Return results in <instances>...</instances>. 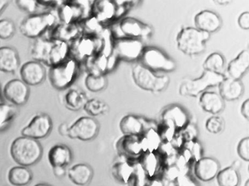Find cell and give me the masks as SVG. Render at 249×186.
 <instances>
[{
    "label": "cell",
    "mask_w": 249,
    "mask_h": 186,
    "mask_svg": "<svg viewBox=\"0 0 249 186\" xmlns=\"http://www.w3.org/2000/svg\"><path fill=\"white\" fill-rule=\"evenodd\" d=\"M53 127V122L49 115L39 113L36 115L30 123L21 130L22 136L32 139H43L49 136Z\"/></svg>",
    "instance_id": "7c38bea8"
},
{
    "label": "cell",
    "mask_w": 249,
    "mask_h": 186,
    "mask_svg": "<svg viewBox=\"0 0 249 186\" xmlns=\"http://www.w3.org/2000/svg\"><path fill=\"white\" fill-rule=\"evenodd\" d=\"M195 28L210 34L220 30L222 21L218 14L205 10L195 16Z\"/></svg>",
    "instance_id": "d6986e66"
},
{
    "label": "cell",
    "mask_w": 249,
    "mask_h": 186,
    "mask_svg": "<svg viewBox=\"0 0 249 186\" xmlns=\"http://www.w3.org/2000/svg\"><path fill=\"white\" fill-rule=\"evenodd\" d=\"M53 40L52 39L39 37L36 39L30 48V55L36 62L48 65L52 53Z\"/></svg>",
    "instance_id": "484cf974"
},
{
    "label": "cell",
    "mask_w": 249,
    "mask_h": 186,
    "mask_svg": "<svg viewBox=\"0 0 249 186\" xmlns=\"http://www.w3.org/2000/svg\"><path fill=\"white\" fill-rule=\"evenodd\" d=\"M119 128L124 136H141L145 132L142 120L133 115L125 116L121 120Z\"/></svg>",
    "instance_id": "f1b7e54d"
},
{
    "label": "cell",
    "mask_w": 249,
    "mask_h": 186,
    "mask_svg": "<svg viewBox=\"0 0 249 186\" xmlns=\"http://www.w3.org/2000/svg\"><path fill=\"white\" fill-rule=\"evenodd\" d=\"M215 178L218 186H239L240 183L238 169L231 165L219 170Z\"/></svg>",
    "instance_id": "1f68e13d"
},
{
    "label": "cell",
    "mask_w": 249,
    "mask_h": 186,
    "mask_svg": "<svg viewBox=\"0 0 249 186\" xmlns=\"http://www.w3.org/2000/svg\"><path fill=\"white\" fill-rule=\"evenodd\" d=\"M64 104L68 110L72 111H78L84 108L87 102V95L78 89H71L64 96Z\"/></svg>",
    "instance_id": "4dcf8cb0"
},
{
    "label": "cell",
    "mask_w": 249,
    "mask_h": 186,
    "mask_svg": "<svg viewBox=\"0 0 249 186\" xmlns=\"http://www.w3.org/2000/svg\"><path fill=\"white\" fill-rule=\"evenodd\" d=\"M53 174L57 177H62L66 174V168L63 167H56L53 168Z\"/></svg>",
    "instance_id": "816d5d0a"
},
{
    "label": "cell",
    "mask_w": 249,
    "mask_h": 186,
    "mask_svg": "<svg viewBox=\"0 0 249 186\" xmlns=\"http://www.w3.org/2000/svg\"><path fill=\"white\" fill-rule=\"evenodd\" d=\"M249 68V51L243 50L229 63L227 68L228 78L240 81Z\"/></svg>",
    "instance_id": "83f0119b"
},
{
    "label": "cell",
    "mask_w": 249,
    "mask_h": 186,
    "mask_svg": "<svg viewBox=\"0 0 249 186\" xmlns=\"http://www.w3.org/2000/svg\"><path fill=\"white\" fill-rule=\"evenodd\" d=\"M58 3L59 2L57 1H37L38 6L46 7V8L59 6V5H57Z\"/></svg>",
    "instance_id": "f907efd6"
},
{
    "label": "cell",
    "mask_w": 249,
    "mask_h": 186,
    "mask_svg": "<svg viewBox=\"0 0 249 186\" xmlns=\"http://www.w3.org/2000/svg\"><path fill=\"white\" fill-rule=\"evenodd\" d=\"M103 39L100 35L82 34L70 44V56L78 63L86 62L103 51Z\"/></svg>",
    "instance_id": "277c9868"
},
{
    "label": "cell",
    "mask_w": 249,
    "mask_h": 186,
    "mask_svg": "<svg viewBox=\"0 0 249 186\" xmlns=\"http://www.w3.org/2000/svg\"><path fill=\"white\" fill-rule=\"evenodd\" d=\"M79 24L82 28L83 34L89 35L99 36L105 29L104 26L91 16L83 20Z\"/></svg>",
    "instance_id": "ab89813d"
},
{
    "label": "cell",
    "mask_w": 249,
    "mask_h": 186,
    "mask_svg": "<svg viewBox=\"0 0 249 186\" xmlns=\"http://www.w3.org/2000/svg\"><path fill=\"white\" fill-rule=\"evenodd\" d=\"M145 49L142 40L123 37L113 40L112 53L119 60L134 62L141 59Z\"/></svg>",
    "instance_id": "30bf717a"
},
{
    "label": "cell",
    "mask_w": 249,
    "mask_h": 186,
    "mask_svg": "<svg viewBox=\"0 0 249 186\" xmlns=\"http://www.w3.org/2000/svg\"><path fill=\"white\" fill-rule=\"evenodd\" d=\"M100 130L98 122L90 116H84L75 120L69 127L68 136L72 139L91 141L97 136Z\"/></svg>",
    "instance_id": "8fae6325"
},
{
    "label": "cell",
    "mask_w": 249,
    "mask_h": 186,
    "mask_svg": "<svg viewBox=\"0 0 249 186\" xmlns=\"http://www.w3.org/2000/svg\"><path fill=\"white\" fill-rule=\"evenodd\" d=\"M239 27L242 30H249V13L248 11L243 12V14H240L238 20H237Z\"/></svg>",
    "instance_id": "bcb514c9"
},
{
    "label": "cell",
    "mask_w": 249,
    "mask_h": 186,
    "mask_svg": "<svg viewBox=\"0 0 249 186\" xmlns=\"http://www.w3.org/2000/svg\"><path fill=\"white\" fill-rule=\"evenodd\" d=\"M132 75L134 82L139 88L153 93L161 92L170 83L169 77L157 75L141 64L134 67Z\"/></svg>",
    "instance_id": "52a82bcc"
},
{
    "label": "cell",
    "mask_w": 249,
    "mask_h": 186,
    "mask_svg": "<svg viewBox=\"0 0 249 186\" xmlns=\"http://www.w3.org/2000/svg\"><path fill=\"white\" fill-rule=\"evenodd\" d=\"M84 110L90 117L103 116L108 113L109 107L105 101L97 98L88 100L84 106Z\"/></svg>",
    "instance_id": "8d00e7d4"
},
{
    "label": "cell",
    "mask_w": 249,
    "mask_h": 186,
    "mask_svg": "<svg viewBox=\"0 0 249 186\" xmlns=\"http://www.w3.org/2000/svg\"><path fill=\"white\" fill-rule=\"evenodd\" d=\"M220 170V164L212 157H201L194 167L195 177L202 182H210L216 177Z\"/></svg>",
    "instance_id": "e0dca14e"
},
{
    "label": "cell",
    "mask_w": 249,
    "mask_h": 186,
    "mask_svg": "<svg viewBox=\"0 0 249 186\" xmlns=\"http://www.w3.org/2000/svg\"><path fill=\"white\" fill-rule=\"evenodd\" d=\"M15 33L16 26L12 20L0 19V40H8L14 37Z\"/></svg>",
    "instance_id": "b9f144b4"
},
{
    "label": "cell",
    "mask_w": 249,
    "mask_h": 186,
    "mask_svg": "<svg viewBox=\"0 0 249 186\" xmlns=\"http://www.w3.org/2000/svg\"><path fill=\"white\" fill-rule=\"evenodd\" d=\"M10 152L18 165L28 167L40 161L43 155V148L38 140L21 136L14 139Z\"/></svg>",
    "instance_id": "6da1fadb"
},
{
    "label": "cell",
    "mask_w": 249,
    "mask_h": 186,
    "mask_svg": "<svg viewBox=\"0 0 249 186\" xmlns=\"http://www.w3.org/2000/svg\"><path fill=\"white\" fill-rule=\"evenodd\" d=\"M83 34L80 24H60L53 27L50 33V39L64 43H72Z\"/></svg>",
    "instance_id": "ffe728a7"
},
{
    "label": "cell",
    "mask_w": 249,
    "mask_h": 186,
    "mask_svg": "<svg viewBox=\"0 0 249 186\" xmlns=\"http://www.w3.org/2000/svg\"><path fill=\"white\" fill-rule=\"evenodd\" d=\"M107 78L105 75L88 74L85 79V85L91 92L97 93L103 91L107 86Z\"/></svg>",
    "instance_id": "f35d334b"
},
{
    "label": "cell",
    "mask_w": 249,
    "mask_h": 186,
    "mask_svg": "<svg viewBox=\"0 0 249 186\" xmlns=\"http://www.w3.org/2000/svg\"><path fill=\"white\" fill-rule=\"evenodd\" d=\"M49 163L53 168H66L72 160V153L69 147L62 144L53 145L49 152Z\"/></svg>",
    "instance_id": "7402d4cb"
},
{
    "label": "cell",
    "mask_w": 249,
    "mask_h": 186,
    "mask_svg": "<svg viewBox=\"0 0 249 186\" xmlns=\"http://www.w3.org/2000/svg\"><path fill=\"white\" fill-rule=\"evenodd\" d=\"M183 131V136L188 141L195 140V138L197 136V129L196 126L193 123L189 122L187 125L185 126L184 129H182Z\"/></svg>",
    "instance_id": "f6af8a7d"
},
{
    "label": "cell",
    "mask_w": 249,
    "mask_h": 186,
    "mask_svg": "<svg viewBox=\"0 0 249 186\" xmlns=\"http://www.w3.org/2000/svg\"><path fill=\"white\" fill-rule=\"evenodd\" d=\"M69 127L70 126H68V123L64 122V123L59 125V127H58V132L62 136H68Z\"/></svg>",
    "instance_id": "681fc988"
},
{
    "label": "cell",
    "mask_w": 249,
    "mask_h": 186,
    "mask_svg": "<svg viewBox=\"0 0 249 186\" xmlns=\"http://www.w3.org/2000/svg\"><path fill=\"white\" fill-rule=\"evenodd\" d=\"M218 86L219 95L224 101H231L239 100L244 91L243 84L240 81L228 77L224 78Z\"/></svg>",
    "instance_id": "cb8c5ba5"
},
{
    "label": "cell",
    "mask_w": 249,
    "mask_h": 186,
    "mask_svg": "<svg viewBox=\"0 0 249 186\" xmlns=\"http://www.w3.org/2000/svg\"><path fill=\"white\" fill-rule=\"evenodd\" d=\"M140 60L141 65L155 73L173 72L176 68L171 58L155 47H145Z\"/></svg>",
    "instance_id": "9c48e42d"
},
{
    "label": "cell",
    "mask_w": 249,
    "mask_h": 186,
    "mask_svg": "<svg viewBox=\"0 0 249 186\" xmlns=\"http://www.w3.org/2000/svg\"><path fill=\"white\" fill-rule=\"evenodd\" d=\"M17 7L21 11L32 15L37 11L38 4L36 0H17L16 1Z\"/></svg>",
    "instance_id": "7bdbcfd3"
},
{
    "label": "cell",
    "mask_w": 249,
    "mask_h": 186,
    "mask_svg": "<svg viewBox=\"0 0 249 186\" xmlns=\"http://www.w3.org/2000/svg\"><path fill=\"white\" fill-rule=\"evenodd\" d=\"M240 112H241L242 116L246 119L249 120V100L247 99L246 101H243L240 107Z\"/></svg>",
    "instance_id": "c3c4849f"
},
{
    "label": "cell",
    "mask_w": 249,
    "mask_h": 186,
    "mask_svg": "<svg viewBox=\"0 0 249 186\" xmlns=\"http://www.w3.org/2000/svg\"><path fill=\"white\" fill-rule=\"evenodd\" d=\"M33 179V173L27 167L17 166L12 167L8 172V181L14 186H26Z\"/></svg>",
    "instance_id": "f546056e"
},
{
    "label": "cell",
    "mask_w": 249,
    "mask_h": 186,
    "mask_svg": "<svg viewBox=\"0 0 249 186\" xmlns=\"http://www.w3.org/2000/svg\"><path fill=\"white\" fill-rule=\"evenodd\" d=\"M87 8L79 1H65L59 5L58 17L63 24H79L88 18Z\"/></svg>",
    "instance_id": "4fadbf2b"
},
{
    "label": "cell",
    "mask_w": 249,
    "mask_h": 186,
    "mask_svg": "<svg viewBox=\"0 0 249 186\" xmlns=\"http://www.w3.org/2000/svg\"><path fill=\"white\" fill-rule=\"evenodd\" d=\"M34 186H52L50 185L46 184V183H38V184L35 185Z\"/></svg>",
    "instance_id": "11a10c76"
},
{
    "label": "cell",
    "mask_w": 249,
    "mask_h": 186,
    "mask_svg": "<svg viewBox=\"0 0 249 186\" xmlns=\"http://www.w3.org/2000/svg\"><path fill=\"white\" fill-rule=\"evenodd\" d=\"M134 167L127 161H118L112 167L113 177L123 184H127L133 175Z\"/></svg>",
    "instance_id": "d6a6232c"
},
{
    "label": "cell",
    "mask_w": 249,
    "mask_h": 186,
    "mask_svg": "<svg viewBox=\"0 0 249 186\" xmlns=\"http://www.w3.org/2000/svg\"><path fill=\"white\" fill-rule=\"evenodd\" d=\"M17 115V107L11 104L0 103V130L8 127Z\"/></svg>",
    "instance_id": "74e56055"
},
{
    "label": "cell",
    "mask_w": 249,
    "mask_h": 186,
    "mask_svg": "<svg viewBox=\"0 0 249 186\" xmlns=\"http://www.w3.org/2000/svg\"><path fill=\"white\" fill-rule=\"evenodd\" d=\"M118 61H119V59L113 53L107 57V72H110V71L114 69Z\"/></svg>",
    "instance_id": "7dc6e473"
},
{
    "label": "cell",
    "mask_w": 249,
    "mask_h": 186,
    "mask_svg": "<svg viewBox=\"0 0 249 186\" xmlns=\"http://www.w3.org/2000/svg\"><path fill=\"white\" fill-rule=\"evenodd\" d=\"M79 71L80 63L72 58H68L65 62L51 67L49 72L51 85L55 89H66L75 82Z\"/></svg>",
    "instance_id": "3957f363"
},
{
    "label": "cell",
    "mask_w": 249,
    "mask_h": 186,
    "mask_svg": "<svg viewBox=\"0 0 249 186\" xmlns=\"http://www.w3.org/2000/svg\"><path fill=\"white\" fill-rule=\"evenodd\" d=\"M120 155L127 158H136L143 152L141 136H124L116 144Z\"/></svg>",
    "instance_id": "44dd1931"
},
{
    "label": "cell",
    "mask_w": 249,
    "mask_h": 186,
    "mask_svg": "<svg viewBox=\"0 0 249 186\" xmlns=\"http://www.w3.org/2000/svg\"><path fill=\"white\" fill-rule=\"evenodd\" d=\"M199 104L203 111L213 116L219 114L224 108V100L213 91H205L199 95Z\"/></svg>",
    "instance_id": "d4e9b609"
},
{
    "label": "cell",
    "mask_w": 249,
    "mask_h": 186,
    "mask_svg": "<svg viewBox=\"0 0 249 186\" xmlns=\"http://www.w3.org/2000/svg\"><path fill=\"white\" fill-rule=\"evenodd\" d=\"M56 21V17L52 13L32 14L22 20L20 24V32L25 37L36 40L41 37L48 30H52Z\"/></svg>",
    "instance_id": "5b68a950"
},
{
    "label": "cell",
    "mask_w": 249,
    "mask_h": 186,
    "mask_svg": "<svg viewBox=\"0 0 249 186\" xmlns=\"http://www.w3.org/2000/svg\"><path fill=\"white\" fill-rule=\"evenodd\" d=\"M239 157L245 161H249V137H244L239 142L237 147Z\"/></svg>",
    "instance_id": "ee69618b"
},
{
    "label": "cell",
    "mask_w": 249,
    "mask_h": 186,
    "mask_svg": "<svg viewBox=\"0 0 249 186\" xmlns=\"http://www.w3.org/2000/svg\"><path fill=\"white\" fill-rule=\"evenodd\" d=\"M85 63L89 74L105 75L107 72V57L103 53L88 59Z\"/></svg>",
    "instance_id": "836d02e7"
},
{
    "label": "cell",
    "mask_w": 249,
    "mask_h": 186,
    "mask_svg": "<svg viewBox=\"0 0 249 186\" xmlns=\"http://www.w3.org/2000/svg\"><path fill=\"white\" fill-rule=\"evenodd\" d=\"M117 15V5L111 0L94 1L91 5V16L103 26L113 22Z\"/></svg>",
    "instance_id": "9a60e30c"
},
{
    "label": "cell",
    "mask_w": 249,
    "mask_h": 186,
    "mask_svg": "<svg viewBox=\"0 0 249 186\" xmlns=\"http://www.w3.org/2000/svg\"><path fill=\"white\" fill-rule=\"evenodd\" d=\"M224 127H225V123L224 119L218 116H213L209 118L205 123L206 130L212 135L221 133Z\"/></svg>",
    "instance_id": "60d3db41"
},
{
    "label": "cell",
    "mask_w": 249,
    "mask_h": 186,
    "mask_svg": "<svg viewBox=\"0 0 249 186\" xmlns=\"http://www.w3.org/2000/svg\"><path fill=\"white\" fill-rule=\"evenodd\" d=\"M110 31L113 39L125 37L142 40L151 35L152 29L148 24H144L136 18L126 17L114 24Z\"/></svg>",
    "instance_id": "ba28073f"
},
{
    "label": "cell",
    "mask_w": 249,
    "mask_h": 186,
    "mask_svg": "<svg viewBox=\"0 0 249 186\" xmlns=\"http://www.w3.org/2000/svg\"><path fill=\"white\" fill-rule=\"evenodd\" d=\"M9 5V1L7 0H0V15L4 12Z\"/></svg>",
    "instance_id": "f5cc1de1"
},
{
    "label": "cell",
    "mask_w": 249,
    "mask_h": 186,
    "mask_svg": "<svg viewBox=\"0 0 249 186\" xmlns=\"http://www.w3.org/2000/svg\"><path fill=\"white\" fill-rule=\"evenodd\" d=\"M209 38V34L195 27H184L178 34L176 43L178 49L183 54L193 56L203 53Z\"/></svg>",
    "instance_id": "7a4b0ae2"
},
{
    "label": "cell",
    "mask_w": 249,
    "mask_h": 186,
    "mask_svg": "<svg viewBox=\"0 0 249 186\" xmlns=\"http://www.w3.org/2000/svg\"><path fill=\"white\" fill-rule=\"evenodd\" d=\"M225 67V59L221 53H211L205 59L203 64L204 70L215 74H222Z\"/></svg>",
    "instance_id": "e575fe53"
},
{
    "label": "cell",
    "mask_w": 249,
    "mask_h": 186,
    "mask_svg": "<svg viewBox=\"0 0 249 186\" xmlns=\"http://www.w3.org/2000/svg\"><path fill=\"white\" fill-rule=\"evenodd\" d=\"M216 2H218L220 5H226L227 4L230 3V1H227V0H218V1H216Z\"/></svg>",
    "instance_id": "db71d44e"
},
{
    "label": "cell",
    "mask_w": 249,
    "mask_h": 186,
    "mask_svg": "<svg viewBox=\"0 0 249 186\" xmlns=\"http://www.w3.org/2000/svg\"><path fill=\"white\" fill-rule=\"evenodd\" d=\"M225 77L204 70L199 78L186 79L180 84L179 94L183 97H197L211 87L218 86Z\"/></svg>",
    "instance_id": "8992f818"
},
{
    "label": "cell",
    "mask_w": 249,
    "mask_h": 186,
    "mask_svg": "<svg viewBox=\"0 0 249 186\" xmlns=\"http://www.w3.org/2000/svg\"><path fill=\"white\" fill-rule=\"evenodd\" d=\"M30 88L21 79L8 81L3 88V95L10 104L15 107L23 106L30 97Z\"/></svg>",
    "instance_id": "5bb4252c"
},
{
    "label": "cell",
    "mask_w": 249,
    "mask_h": 186,
    "mask_svg": "<svg viewBox=\"0 0 249 186\" xmlns=\"http://www.w3.org/2000/svg\"><path fill=\"white\" fill-rule=\"evenodd\" d=\"M19 66V55L15 49L9 46L0 47V72L14 73Z\"/></svg>",
    "instance_id": "603a6c76"
},
{
    "label": "cell",
    "mask_w": 249,
    "mask_h": 186,
    "mask_svg": "<svg viewBox=\"0 0 249 186\" xmlns=\"http://www.w3.org/2000/svg\"><path fill=\"white\" fill-rule=\"evenodd\" d=\"M141 140L143 151H150L152 152V151L158 148L161 139L157 129L149 128L141 135Z\"/></svg>",
    "instance_id": "d590c367"
},
{
    "label": "cell",
    "mask_w": 249,
    "mask_h": 186,
    "mask_svg": "<svg viewBox=\"0 0 249 186\" xmlns=\"http://www.w3.org/2000/svg\"><path fill=\"white\" fill-rule=\"evenodd\" d=\"M244 186H249V180H246V183H245Z\"/></svg>",
    "instance_id": "9f6ffc18"
},
{
    "label": "cell",
    "mask_w": 249,
    "mask_h": 186,
    "mask_svg": "<svg viewBox=\"0 0 249 186\" xmlns=\"http://www.w3.org/2000/svg\"><path fill=\"white\" fill-rule=\"evenodd\" d=\"M161 123H166L176 129L181 131L189 123V118L184 109L178 104L169 106L161 113Z\"/></svg>",
    "instance_id": "ac0fdd59"
},
{
    "label": "cell",
    "mask_w": 249,
    "mask_h": 186,
    "mask_svg": "<svg viewBox=\"0 0 249 186\" xmlns=\"http://www.w3.org/2000/svg\"><path fill=\"white\" fill-rule=\"evenodd\" d=\"M68 176L70 180L76 186H86L92 180L94 171L89 164L80 163L68 170Z\"/></svg>",
    "instance_id": "4316f807"
},
{
    "label": "cell",
    "mask_w": 249,
    "mask_h": 186,
    "mask_svg": "<svg viewBox=\"0 0 249 186\" xmlns=\"http://www.w3.org/2000/svg\"><path fill=\"white\" fill-rule=\"evenodd\" d=\"M21 80L28 86L40 85L46 78V69L43 64L36 61L26 62L20 69Z\"/></svg>",
    "instance_id": "2e32d148"
}]
</instances>
